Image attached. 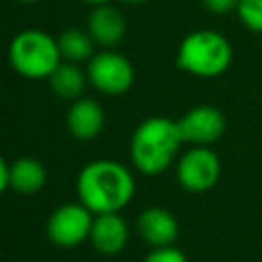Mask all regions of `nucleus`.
I'll list each match as a JSON object with an SVG mask.
<instances>
[{
    "label": "nucleus",
    "mask_w": 262,
    "mask_h": 262,
    "mask_svg": "<svg viewBox=\"0 0 262 262\" xmlns=\"http://www.w3.org/2000/svg\"><path fill=\"white\" fill-rule=\"evenodd\" d=\"M57 47H59V53H61V59L66 61H72V63H88L92 59V55L96 53L94 47V39L90 37L88 29L82 31L78 27H70L66 31L59 33L57 37Z\"/></svg>",
    "instance_id": "2eb2a0df"
},
{
    "label": "nucleus",
    "mask_w": 262,
    "mask_h": 262,
    "mask_svg": "<svg viewBox=\"0 0 262 262\" xmlns=\"http://www.w3.org/2000/svg\"><path fill=\"white\" fill-rule=\"evenodd\" d=\"M182 143L184 139L178 121L170 117H147L131 135V162L137 172L145 176H160L172 166Z\"/></svg>",
    "instance_id": "f03ea898"
},
{
    "label": "nucleus",
    "mask_w": 262,
    "mask_h": 262,
    "mask_svg": "<svg viewBox=\"0 0 262 262\" xmlns=\"http://www.w3.org/2000/svg\"><path fill=\"white\" fill-rule=\"evenodd\" d=\"M47 182V168L33 156H23L10 164V188L18 194H37Z\"/></svg>",
    "instance_id": "ddd939ff"
},
{
    "label": "nucleus",
    "mask_w": 262,
    "mask_h": 262,
    "mask_svg": "<svg viewBox=\"0 0 262 262\" xmlns=\"http://www.w3.org/2000/svg\"><path fill=\"white\" fill-rule=\"evenodd\" d=\"M235 12L248 31L262 33V0H237Z\"/></svg>",
    "instance_id": "dca6fc26"
},
{
    "label": "nucleus",
    "mask_w": 262,
    "mask_h": 262,
    "mask_svg": "<svg viewBox=\"0 0 262 262\" xmlns=\"http://www.w3.org/2000/svg\"><path fill=\"white\" fill-rule=\"evenodd\" d=\"M8 61L27 80H47L61 61L57 39L39 29H25L10 39Z\"/></svg>",
    "instance_id": "20e7f679"
},
{
    "label": "nucleus",
    "mask_w": 262,
    "mask_h": 262,
    "mask_svg": "<svg viewBox=\"0 0 262 262\" xmlns=\"http://www.w3.org/2000/svg\"><path fill=\"white\" fill-rule=\"evenodd\" d=\"M178 127L184 143L213 145L223 137L227 129V119L221 108L213 104H196L178 119Z\"/></svg>",
    "instance_id": "6e6552de"
},
{
    "label": "nucleus",
    "mask_w": 262,
    "mask_h": 262,
    "mask_svg": "<svg viewBox=\"0 0 262 262\" xmlns=\"http://www.w3.org/2000/svg\"><path fill=\"white\" fill-rule=\"evenodd\" d=\"M104 121L106 117L100 102L90 96H80L72 100V106L68 108L66 115L68 131L80 141H90L98 137L104 129Z\"/></svg>",
    "instance_id": "9b49d317"
},
{
    "label": "nucleus",
    "mask_w": 262,
    "mask_h": 262,
    "mask_svg": "<svg viewBox=\"0 0 262 262\" xmlns=\"http://www.w3.org/2000/svg\"><path fill=\"white\" fill-rule=\"evenodd\" d=\"M47 80H49V86L55 96H59L63 100H76L84 94L88 74L80 68V63L61 59Z\"/></svg>",
    "instance_id": "4468645a"
},
{
    "label": "nucleus",
    "mask_w": 262,
    "mask_h": 262,
    "mask_svg": "<svg viewBox=\"0 0 262 262\" xmlns=\"http://www.w3.org/2000/svg\"><path fill=\"white\" fill-rule=\"evenodd\" d=\"M143 262H188L186 254L172 246H162V248H151V252L143 258Z\"/></svg>",
    "instance_id": "f3484780"
},
{
    "label": "nucleus",
    "mask_w": 262,
    "mask_h": 262,
    "mask_svg": "<svg viewBox=\"0 0 262 262\" xmlns=\"http://www.w3.org/2000/svg\"><path fill=\"white\" fill-rule=\"evenodd\" d=\"M221 178V160L211 145H190L176 162L178 184L192 194L211 190Z\"/></svg>",
    "instance_id": "39448f33"
},
{
    "label": "nucleus",
    "mask_w": 262,
    "mask_h": 262,
    "mask_svg": "<svg viewBox=\"0 0 262 262\" xmlns=\"http://www.w3.org/2000/svg\"><path fill=\"white\" fill-rule=\"evenodd\" d=\"M76 192L78 201L94 215L121 213L135 194V178L121 162L94 160L80 170Z\"/></svg>",
    "instance_id": "f257e3e1"
},
{
    "label": "nucleus",
    "mask_w": 262,
    "mask_h": 262,
    "mask_svg": "<svg viewBox=\"0 0 262 262\" xmlns=\"http://www.w3.org/2000/svg\"><path fill=\"white\" fill-rule=\"evenodd\" d=\"M88 242L98 254L117 256L129 242V225L121 213H98L92 219Z\"/></svg>",
    "instance_id": "1a4fd4ad"
},
{
    "label": "nucleus",
    "mask_w": 262,
    "mask_h": 262,
    "mask_svg": "<svg viewBox=\"0 0 262 262\" xmlns=\"http://www.w3.org/2000/svg\"><path fill=\"white\" fill-rule=\"evenodd\" d=\"M201 2H203L207 12L217 14V16L235 12V8H237V0H201Z\"/></svg>",
    "instance_id": "a211bd4d"
},
{
    "label": "nucleus",
    "mask_w": 262,
    "mask_h": 262,
    "mask_svg": "<svg viewBox=\"0 0 262 262\" xmlns=\"http://www.w3.org/2000/svg\"><path fill=\"white\" fill-rule=\"evenodd\" d=\"M233 59L229 39L213 29H196L188 33L176 51V66L194 78H219Z\"/></svg>",
    "instance_id": "7ed1b4c3"
},
{
    "label": "nucleus",
    "mask_w": 262,
    "mask_h": 262,
    "mask_svg": "<svg viewBox=\"0 0 262 262\" xmlns=\"http://www.w3.org/2000/svg\"><path fill=\"white\" fill-rule=\"evenodd\" d=\"M18 4H35V2H39V0H16Z\"/></svg>",
    "instance_id": "4be33fe9"
},
{
    "label": "nucleus",
    "mask_w": 262,
    "mask_h": 262,
    "mask_svg": "<svg viewBox=\"0 0 262 262\" xmlns=\"http://www.w3.org/2000/svg\"><path fill=\"white\" fill-rule=\"evenodd\" d=\"M137 233L139 237L151 246V248H162V246H172L178 237V219L174 217L172 211L164 207H147L137 215Z\"/></svg>",
    "instance_id": "9d476101"
},
{
    "label": "nucleus",
    "mask_w": 262,
    "mask_h": 262,
    "mask_svg": "<svg viewBox=\"0 0 262 262\" xmlns=\"http://www.w3.org/2000/svg\"><path fill=\"white\" fill-rule=\"evenodd\" d=\"M94 213L78 203H66L59 205L47 219L45 231L51 244L57 248H76L90 237V227H92Z\"/></svg>",
    "instance_id": "0eeeda50"
},
{
    "label": "nucleus",
    "mask_w": 262,
    "mask_h": 262,
    "mask_svg": "<svg viewBox=\"0 0 262 262\" xmlns=\"http://www.w3.org/2000/svg\"><path fill=\"white\" fill-rule=\"evenodd\" d=\"M10 188V164H6V160L0 156V194Z\"/></svg>",
    "instance_id": "6ab92c4d"
},
{
    "label": "nucleus",
    "mask_w": 262,
    "mask_h": 262,
    "mask_svg": "<svg viewBox=\"0 0 262 262\" xmlns=\"http://www.w3.org/2000/svg\"><path fill=\"white\" fill-rule=\"evenodd\" d=\"M80 2L90 4V6H98V4H108V2H113V0H80Z\"/></svg>",
    "instance_id": "aec40b11"
},
{
    "label": "nucleus",
    "mask_w": 262,
    "mask_h": 262,
    "mask_svg": "<svg viewBox=\"0 0 262 262\" xmlns=\"http://www.w3.org/2000/svg\"><path fill=\"white\" fill-rule=\"evenodd\" d=\"M125 4H143V2H147V0H123Z\"/></svg>",
    "instance_id": "412c9836"
},
{
    "label": "nucleus",
    "mask_w": 262,
    "mask_h": 262,
    "mask_svg": "<svg viewBox=\"0 0 262 262\" xmlns=\"http://www.w3.org/2000/svg\"><path fill=\"white\" fill-rule=\"evenodd\" d=\"M86 74H88V82L98 92L108 96H121L129 92L135 82L133 63L123 53H117L113 49L94 53L86 66Z\"/></svg>",
    "instance_id": "423d86ee"
},
{
    "label": "nucleus",
    "mask_w": 262,
    "mask_h": 262,
    "mask_svg": "<svg viewBox=\"0 0 262 262\" xmlns=\"http://www.w3.org/2000/svg\"><path fill=\"white\" fill-rule=\"evenodd\" d=\"M88 33L96 45L104 49H113L119 45L127 33V20L119 8L108 4L92 6L88 14Z\"/></svg>",
    "instance_id": "f8f14e48"
}]
</instances>
